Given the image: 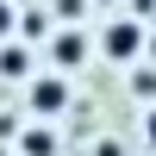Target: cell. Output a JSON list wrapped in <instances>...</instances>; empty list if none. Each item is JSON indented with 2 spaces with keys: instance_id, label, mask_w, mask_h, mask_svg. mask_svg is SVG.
Returning <instances> with one entry per match:
<instances>
[{
  "instance_id": "6da1fadb",
  "label": "cell",
  "mask_w": 156,
  "mask_h": 156,
  "mask_svg": "<svg viewBox=\"0 0 156 156\" xmlns=\"http://www.w3.org/2000/svg\"><path fill=\"white\" fill-rule=\"evenodd\" d=\"M144 44H150V31H144V19H137V12H119V19H106V25H100V56H106V62L137 69Z\"/></svg>"
},
{
  "instance_id": "7a4b0ae2",
  "label": "cell",
  "mask_w": 156,
  "mask_h": 156,
  "mask_svg": "<svg viewBox=\"0 0 156 156\" xmlns=\"http://www.w3.org/2000/svg\"><path fill=\"white\" fill-rule=\"evenodd\" d=\"M25 112H31L37 125L62 119V112H69V75H56V69H37L31 81H25Z\"/></svg>"
},
{
  "instance_id": "3957f363",
  "label": "cell",
  "mask_w": 156,
  "mask_h": 156,
  "mask_svg": "<svg viewBox=\"0 0 156 156\" xmlns=\"http://www.w3.org/2000/svg\"><path fill=\"white\" fill-rule=\"evenodd\" d=\"M44 44H50V62H56V75L81 69V62H87V50H94V44H87V31H81V25H62V31H50Z\"/></svg>"
},
{
  "instance_id": "277c9868",
  "label": "cell",
  "mask_w": 156,
  "mask_h": 156,
  "mask_svg": "<svg viewBox=\"0 0 156 156\" xmlns=\"http://www.w3.org/2000/svg\"><path fill=\"white\" fill-rule=\"evenodd\" d=\"M37 75V56H31V44H19V37H6V44H0V81H31Z\"/></svg>"
},
{
  "instance_id": "5b68a950",
  "label": "cell",
  "mask_w": 156,
  "mask_h": 156,
  "mask_svg": "<svg viewBox=\"0 0 156 156\" xmlns=\"http://www.w3.org/2000/svg\"><path fill=\"white\" fill-rule=\"evenodd\" d=\"M62 144H56V131L50 125H25L19 131V156H56Z\"/></svg>"
},
{
  "instance_id": "8992f818",
  "label": "cell",
  "mask_w": 156,
  "mask_h": 156,
  "mask_svg": "<svg viewBox=\"0 0 156 156\" xmlns=\"http://www.w3.org/2000/svg\"><path fill=\"white\" fill-rule=\"evenodd\" d=\"M131 100L156 106V69H131Z\"/></svg>"
},
{
  "instance_id": "52a82bcc",
  "label": "cell",
  "mask_w": 156,
  "mask_h": 156,
  "mask_svg": "<svg viewBox=\"0 0 156 156\" xmlns=\"http://www.w3.org/2000/svg\"><path fill=\"white\" fill-rule=\"evenodd\" d=\"M12 19H19V6H12V0H0V44L12 37Z\"/></svg>"
},
{
  "instance_id": "ba28073f",
  "label": "cell",
  "mask_w": 156,
  "mask_h": 156,
  "mask_svg": "<svg viewBox=\"0 0 156 156\" xmlns=\"http://www.w3.org/2000/svg\"><path fill=\"white\" fill-rule=\"evenodd\" d=\"M56 12H62V25H75V19L87 12V0H56Z\"/></svg>"
},
{
  "instance_id": "9c48e42d",
  "label": "cell",
  "mask_w": 156,
  "mask_h": 156,
  "mask_svg": "<svg viewBox=\"0 0 156 156\" xmlns=\"http://www.w3.org/2000/svg\"><path fill=\"white\" fill-rule=\"evenodd\" d=\"M137 131H144V144L156 150V106H144V125H137Z\"/></svg>"
},
{
  "instance_id": "30bf717a",
  "label": "cell",
  "mask_w": 156,
  "mask_h": 156,
  "mask_svg": "<svg viewBox=\"0 0 156 156\" xmlns=\"http://www.w3.org/2000/svg\"><path fill=\"white\" fill-rule=\"evenodd\" d=\"M94 156H125V144H119V137H100V144H94Z\"/></svg>"
}]
</instances>
